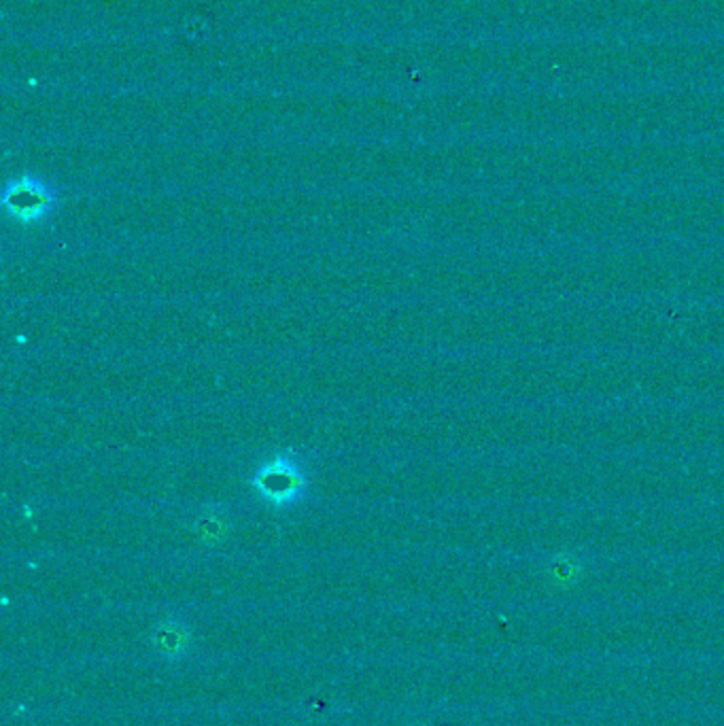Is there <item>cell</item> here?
Here are the masks:
<instances>
[{"label":"cell","mask_w":724,"mask_h":726,"mask_svg":"<svg viewBox=\"0 0 724 726\" xmlns=\"http://www.w3.org/2000/svg\"><path fill=\"white\" fill-rule=\"evenodd\" d=\"M2 204L9 210V215L15 217L17 221L33 223L39 221L40 217L53 206V196L40 181L24 177L7 187Z\"/></svg>","instance_id":"obj_2"},{"label":"cell","mask_w":724,"mask_h":726,"mask_svg":"<svg viewBox=\"0 0 724 726\" xmlns=\"http://www.w3.org/2000/svg\"><path fill=\"white\" fill-rule=\"evenodd\" d=\"M202 524H204V529H202L204 533H202V535H204L206 540H208V537H215V540H219V537L224 535V531H226V529H224V524L219 523V521H210V519H208L206 523L202 521Z\"/></svg>","instance_id":"obj_4"},{"label":"cell","mask_w":724,"mask_h":726,"mask_svg":"<svg viewBox=\"0 0 724 726\" xmlns=\"http://www.w3.org/2000/svg\"><path fill=\"white\" fill-rule=\"evenodd\" d=\"M158 645H160V648H166V652H170V654L183 650V648H185L183 629L177 627V625H166V627H161L160 633H158Z\"/></svg>","instance_id":"obj_3"},{"label":"cell","mask_w":724,"mask_h":726,"mask_svg":"<svg viewBox=\"0 0 724 726\" xmlns=\"http://www.w3.org/2000/svg\"><path fill=\"white\" fill-rule=\"evenodd\" d=\"M306 484L300 468L287 457L266 463L253 479V486L275 506L291 504L306 488Z\"/></svg>","instance_id":"obj_1"}]
</instances>
